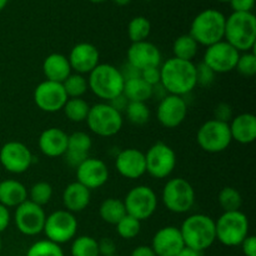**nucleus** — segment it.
Instances as JSON below:
<instances>
[{
    "instance_id": "423d86ee",
    "label": "nucleus",
    "mask_w": 256,
    "mask_h": 256,
    "mask_svg": "<svg viewBox=\"0 0 256 256\" xmlns=\"http://www.w3.org/2000/svg\"><path fill=\"white\" fill-rule=\"evenodd\" d=\"M249 219L242 210L225 212L215 222L216 240L225 246H240L249 235Z\"/></svg>"
},
{
    "instance_id": "09e8293b",
    "label": "nucleus",
    "mask_w": 256,
    "mask_h": 256,
    "mask_svg": "<svg viewBox=\"0 0 256 256\" xmlns=\"http://www.w3.org/2000/svg\"><path fill=\"white\" fill-rule=\"evenodd\" d=\"M10 220H12V215H10L9 209L0 204V232H5L8 229Z\"/></svg>"
},
{
    "instance_id": "4be33fe9",
    "label": "nucleus",
    "mask_w": 256,
    "mask_h": 256,
    "mask_svg": "<svg viewBox=\"0 0 256 256\" xmlns=\"http://www.w3.org/2000/svg\"><path fill=\"white\" fill-rule=\"evenodd\" d=\"M180 229L176 226H164L155 232L152 249L156 256H175L184 248Z\"/></svg>"
},
{
    "instance_id": "864d4df0",
    "label": "nucleus",
    "mask_w": 256,
    "mask_h": 256,
    "mask_svg": "<svg viewBox=\"0 0 256 256\" xmlns=\"http://www.w3.org/2000/svg\"><path fill=\"white\" fill-rule=\"evenodd\" d=\"M112 2H114L116 5H120V6H125V5L130 4L132 0H112Z\"/></svg>"
},
{
    "instance_id": "13d9d810",
    "label": "nucleus",
    "mask_w": 256,
    "mask_h": 256,
    "mask_svg": "<svg viewBox=\"0 0 256 256\" xmlns=\"http://www.w3.org/2000/svg\"><path fill=\"white\" fill-rule=\"evenodd\" d=\"M0 252H2V239H0Z\"/></svg>"
},
{
    "instance_id": "c85d7f7f",
    "label": "nucleus",
    "mask_w": 256,
    "mask_h": 256,
    "mask_svg": "<svg viewBox=\"0 0 256 256\" xmlns=\"http://www.w3.org/2000/svg\"><path fill=\"white\" fill-rule=\"evenodd\" d=\"M122 95L126 98L128 102H146L152 98V86L140 76L132 78V79L125 80Z\"/></svg>"
},
{
    "instance_id": "052dcab7",
    "label": "nucleus",
    "mask_w": 256,
    "mask_h": 256,
    "mask_svg": "<svg viewBox=\"0 0 256 256\" xmlns=\"http://www.w3.org/2000/svg\"><path fill=\"white\" fill-rule=\"evenodd\" d=\"M145 2H152V0H145Z\"/></svg>"
},
{
    "instance_id": "a878e982",
    "label": "nucleus",
    "mask_w": 256,
    "mask_h": 256,
    "mask_svg": "<svg viewBox=\"0 0 256 256\" xmlns=\"http://www.w3.org/2000/svg\"><path fill=\"white\" fill-rule=\"evenodd\" d=\"M62 204L65 210L72 212H82L89 206L92 202V192L80 182H74L66 185L62 192Z\"/></svg>"
},
{
    "instance_id": "8fccbe9b",
    "label": "nucleus",
    "mask_w": 256,
    "mask_h": 256,
    "mask_svg": "<svg viewBox=\"0 0 256 256\" xmlns=\"http://www.w3.org/2000/svg\"><path fill=\"white\" fill-rule=\"evenodd\" d=\"M109 102V104L112 105L114 109H116L118 112H120L122 114V112H125V108H126L128 102H128L126 98L122 94V95H119V96L115 98V99L110 100V102Z\"/></svg>"
},
{
    "instance_id": "5fc2aeb1",
    "label": "nucleus",
    "mask_w": 256,
    "mask_h": 256,
    "mask_svg": "<svg viewBox=\"0 0 256 256\" xmlns=\"http://www.w3.org/2000/svg\"><path fill=\"white\" fill-rule=\"evenodd\" d=\"M8 2H9V0H0V12H2L5 6H6Z\"/></svg>"
},
{
    "instance_id": "5701e85b",
    "label": "nucleus",
    "mask_w": 256,
    "mask_h": 256,
    "mask_svg": "<svg viewBox=\"0 0 256 256\" xmlns=\"http://www.w3.org/2000/svg\"><path fill=\"white\" fill-rule=\"evenodd\" d=\"M92 146V140L85 132H75L68 138V148L64 158L68 165L76 169L84 160L89 158L90 149Z\"/></svg>"
},
{
    "instance_id": "4c0bfd02",
    "label": "nucleus",
    "mask_w": 256,
    "mask_h": 256,
    "mask_svg": "<svg viewBox=\"0 0 256 256\" xmlns=\"http://www.w3.org/2000/svg\"><path fill=\"white\" fill-rule=\"evenodd\" d=\"M52 198V186L46 182H38L28 192V199L39 206L49 204Z\"/></svg>"
},
{
    "instance_id": "4d7b16f0",
    "label": "nucleus",
    "mask_w": 256,
    "mask_h": 256,
    "mask_svg": "<svg viewBox=\"0 0 256 256\" xmlns=\"http://www.w3.org/2000/svg\"><path fill=\"white\" fill-rule=\"evenodd\" d=\"M219 2H230V0H219Z\"/></svg>"
},
{
    "instance_id": "9b49d317",
    "label": "nucleus",
    "mask_w": 256,
    "mask_h": 256,
    "mask_svg": "<svg viewBox=\"0 0 256 256\" xmlns=\"http://www.w3.org/2000/svg\"><path fill=\"white\" fill-rule=\"evenodd\" d=\"M146 172L154 179H166L176 166V154L170 145L162 142L152 144L145 152Z\"/></svg>"
},
{
    "instance_id": "a18cd8bd",
    "label": "nucleus",
    "mask_w": 256,
    "mask_h": 256,
    "mask_svg": "<svg viewBox=\"0 0 256 256\" xmlns=\"http://www.w3.org/2000/svg\"><path fill=\"white\" fill-rule=\"evenodd\" d=\"M98 246H99V254L102 256L116 255V245L110 238H102L100 242H98Z\"/></svg>"
},
{
    "instance_id": "a19ab883",
    "label": "nucleus",
    "mask_w": 256,
    "mask_h": 256,
    "mask_svg": "<svg viewBox=\"0 0 256 256\" xmlns=\"http://www.w3.org/2000/svg\"><path fill=\"white\" fill-rule=\"evenodd\" d=\"M235 69L242 76H254L256 74V55L252 52H246L240 54Z\"/></svg>"
},
{
    "instance_id": "6ab92c4d",
    "label": "nucleus",
    "mask_w": 256,
    "mask_h": 256,
    "mask_svg": "<svg viewBox=\"0 0 256 256\" xmlns=\"http://www.w3.org/2000/svg\"><path fill=\"white\" fill-rule=\"evenodd\" d=\"M128 64L135 69L142 72L148 68H158L162 65V52L160 49L152 42H132L126 52Z\"/></svg>"
},
{
    "instance_id": "bf43d9fd",
    "label": "nucleus",
    "mask_w": 256,
    "mask_h": 256,
    "mask_svg": "<svg viewBox=\"0 0 256 256\" xmlns=\"http://www.w3.org/2000/svg\"><path fill=\"white\" fill-rule=\"evenodd\" d=\"M0 85H2V78H0Z\"/></svg>"
},
{
    "instance_id": "a211bd4d",
    "label": "nucleus",
    "mask_w": 256,
    "mask_h": 256,
    "mask_svg": "<svg viewBox=\"0 0 256 256\" xmlns=\"http://www.w3.org/2000/svg\"><path fill=\"white\" fill-rule=\"evenodd\" d=\"M109 180L108 165L98 158H88L76 168V182L92 190L104 186Z\"/></svg>"
},
{
    "instance_id": "4468645a",
    "label": "nucleus",
    "mask_w": 256,
    "mask_h": 256,
    "mask_svg": "<svg viewBox=\"0 0 256 256\" xmlns=\"http://www.w3.org/2000/svg\"><path fill=\"white\" fill-rule=\"evenodd\" d=\"M240 52L225 40L210 45L204 52L202 62L208 65L215 74H225L235 70Z\"/></svg>"
},
{
    "instance_id": "ddd939ff",
    "label": "nucleus",
    "mask_w": 256,
    "mask_h": 256,
    "mask_svg": "<svg viewBox=\"0 0 256 256\" xmlns=\"http://www.w3.org/2000/svg\"><path fill=\"white\" fill-rule=\"evenodd\" d=\"M45 219H46V214L42 206L34 204L29 199L15 208V226L22 235H26V236L39 235L44 229Z\"/></svg>"
},
{
    "instance_id": "20e7f679",
    "label": "nucleus",
    "mask_w": 256,
    "mask_h": 256,
    "mask_svg": "<svg viewBox=\"0 0 256 256\" xmlns=\"http://www.w3.org/2000/svg\"><path fill=\"white\" fill-rule=\"evenodd\" d=\"M225 22L226 18L219 10H202L192 20L189 34L198 44L208 48L224 40Z\"/></svg>"
},
{
    "instance_id": "dca6fc26",
    "label": "nucleus",
    "mask_w": 256,
    "mask_h": 256,
    "mask_svg": "<svg viewBox=\"0 0 256 256\" xmlns=\"http://www.w3.org/2000/svg\"><path fill=\"white\" fill-rule=\"evenodd\" d=\"M68 99L69 98L66 96V92L60 82L44 80L34 90L35 105L44 112L52 114L60 112Z\"/></svg>"
},
{
    "instance_id": "412c9836",
    "label": "nucleus",
    "mask_w": 256,
    "mask_h": 256,
    "mask_svg": "<svg viewBox=\"0 0 256 256\" xmlns=\"http://www.w3.org/2000/svg\"><path fill=\"white\" fill-rule=\"evenodd\" d=\"M68 60L75 72L89 75L100 64V52L98 48L90 42H79L70 50Z\"/></svg>"
},
{
    "instance_id": "bb28decb",
    "label": "nucleus",
    "mask_w": 256,
    "mask_h": 256,
    "mask_svg": "<svg viewBox=\"0 0 256 256\" xmlns=\"http://www.w3.org/2000/svg\"><path fill=\"white\" fill-rule=\"evenodd\" d=\"M42 72H44L46 80L62 84L72 74V70L68 56L59 54V52H52V54L48 55L42 62Z\"/></svg>"
},
{
    "instance_id": "b1692460",
    "label": "nucleus",
    "mask_w": 256,
    "mask_h": 256,
    "mask_svg": "<svg viewBox=\"0 0 256 256\" xmlns=\"http://www.w3.org/2000/svg\"><path fill=\"white\" fill-rule=\"evenodd\" d=\"M68 138L69 135L60 128H48L40 134L38 145L45 156H64L68 148Z\"/></svg>"
},
{
    "instance_id": "f704fd0d",
    "label": "nucleus",
    "mask_w": 256,
    "mask_h": 256,
    "mask_svg": "<svg viewBox=\"0 0 256 256\" xmlns=\"http://www.w3.org/2000/svg\"><path fill=\"white\" fill-rule=\"evenodd\" d=\"M66 96L69 98H82V95L89 90L88 86V79L82 74L72 72L64 82H62Z\"/></svg>"
},
{
    "instance_id": "cd10ccee",
    "label": "nucleus",
    "mask_w": 256,
    "mask_h": 256,
    "mask_svg": "<svg viewBox=\"0 0 256 256\" xmlns=\"http://www.w3.org/2000/svg\"><path fill=\"white\" fill-rule=\"evenodd\" d=\"M28 200V190L15 179H5L0 182V204L9 208H16Z\"/></svg>"
},
{
    "instance_id": "603ef678",
    "label": "nucleus",
    "mask_w": 256,
    "mask_h": 256,
    "mask_svg": "<svg viewBox=\"0 0 256 256\" xmlns=\"http://www.w3.org/2000/svg\"><path fill=\"white\" fill-rule=\"evenodd\" d=\"M175 256H202V252H196V250L184 246Z\"/></svg>"
},
{
    "instance_id": "f3484780",
    "label": "nucleus",
    "mask_w": 256,
    "mask_h": 256,
    "mask_svg": "<svg viewBox=\"0 0 256 256\" xmlns=\"http://www.w3.org/2000/svg\"><path fill=\"white\" fill-rule=\"evenodd\" d=\"M188 115L186 100L182 96L168 94L159 100L156 119L166 129H175L185 122Z\"/></svg>"
},
{
    "instance_id": "79ce46f5",
    "label": "nucleus",
    "mask_w": 256,
    "mask_h": 256,
    "mask_svg": "<svg viewBox=\"0 0 256 256\" xmlns=\"http://www.w3.org/2000/svg\"><path fill=\"white\" fill-rule=\"evenodd\" d=\"M215 72L205 62L196 65V84L200 86H210L215 80Z\"/></svg>"
},
{
    "instance_id": "c9c22d12",
    "label": "nucleus",
    "mask_w": 256,
    "mask_h": 256,
    "mask_svg": "<svg viewBox=\"0 0 256 256\" xmlns=\"http://www.w3.org/2000/svg\"><path fill=\"white\" fill-rule=\"evenodd\" d=\"M152 32V24L145 16H135L128 25V35L132 42H144Z\"/></svg>"
},
{
    "instance_id": "393cba45",
    "label": "nucleus",
    "mask_w": 256,
    "mask_h": 256,
    "mask_svg": "<svg viewBox=\"0 0 256 256\" xmlns=\"http://www.w3.org/2000/svg\"><path fill=\"white\" fill-rule=\"evenodd\" d=\"M232 139L242 145H249L256 139V116L252 112L236 115L229 122Z\"/></svg>"
},
{
    "instance_id": "de8ad7c7",
    "label": "nucleus",
    "mask_w": 256,
    "mask_h": 256,
    "mask_svg": "<svg viewBox=\"0 0 256 256\" xmlns=\"http://www.w3.org/2000/svg\"><path fill=\"white\" fill-rule=\"evenodd\" d=\"M240 246L245 256H256V238L254 235H248Z\"/></svg>"
},
{
    "instance_id": "f03ea898",
    "label": "nucleus",
    "mask_w": 256,
    "mask_h": 256,
    "mask_svg": "<svg viewBox=\"0 0 256 256\" xmlns=\"http://www.w3.org/2000/svg\"><path fill=\"white\" fill-rule=\"evenodd\" d=\"M184 245L196 252H204L216 242L215 220L205 214H192L179 228Z\"/></svg>"
},
{
    "instance_id": "6e6d98bb",
    "label": "nucleus",
    "mask_w": 256,
    "mask_h": 256,
    "mask_svg": "<svg viewBox=\"0 0 256 256\" xmlns=\"http://www.w3.org/2000/svg\"><path fill=\"white\" fill-rule=\"evenodd\" d=\"M89 2H94V4H100V2H106V0H89Z\"/></svg>"
},
{
    "instance_id": "2f4dec72",
    "label": "nucleus",
    "mask_w": 256,
    "mask_h": 256,
    "mask_svg": "<svg viewBox=\"0 0 256 256\" xmlns=\"http://www.w3.org/2000/svg\"><path fill=\"white\" fill-rule=\"evenodd\" d=\"M89 110L90 105L82 98H70L62 108V112H64L66 119L72 122H85L88 114H89Z\"/></svg>"
},
{
    "instance_id": "c03bdc74",
    "label": "nucleus",
    "mask_w": 256,
    "mask_h": 256,
    "mask_svg": "<svg viewBox=\"0 0 256 256\" xmlns=\"http://www.w3.org/2000/svg\"><path fill=\"white\" fill-rule=\"evenodd\" d=\"M140 78L152 86L160 84V66L148 68V69L140 72Z\"/></svg>"
},
{
    "instance_id": "6e6552de",
    "label": "nucleus",
    "mask_w": 256,
    "mask_h": 256,
    "mask_svg": "<svg viewBox=\"0 0 256 256\" xmlns=\"http://www.w3.org/2000/svg\"><path fill=\"white\" fill-rule=\"evenodd\" d=\"M162 204L174 214H185L190 212L195 204V190L184 178H174L168 180L162 188Z\"/></svg>"
},
{
    "instance_id": "0eeeda50",
    "label": "nucleus",
    "mask_w": 256,
    "mask_h": 256,
    "mask_svg": "<svg viewBox=\"0 0 256 256\" xmlns=\"http://www.w3.org/2000/svg\"><path fill=\"white\" fill-rule=\"evenodd\" d=\"M88 128L95 135L102 138H110L122 130L124 119L122 114L112 106L109 102H98L90 106L86 118Z\"/></svg>"
},
{
    "instance_id": "680f3d73",
    "label": "nucleus",
    "mask_w": 256,
    "mask_h": 256,
    "mask_svg": "<svg viewBox=\"0 0 256 256\" xmlns=\"http://www.w3.org/2000/svg\"><path fill=\"white\" fill-rule=\"evenodd\" d=\"M112 256H119V255H112Z\"/></svg>"
},
{
    "instance_id": "49530a36",
    "label": "nucleus",
    "mask_w": 256,
    "mask_h": 256,
    "mask_svg": "<svg viewBox=\"0 0 256 256\" xmlns=\"http://www.w3.org/2000/svg\"><path fill=\"white\" fill-rule=\"evenodd\" d=\"M230 5L235 12H252L255 0H230Z\"/></svg>"
},
{
    "instance_id": "2eb2a0df",
    "label": "nucleus",
    "mask_w": 256,
    "mask_h": 256,
    "mask_svg": "<svg viewBox=\"0 0 256 256\" xmlns=\"http://www.w3.org/2000/svg\"><path fill=\"white\" fill-rule=\"evenodd\" d=\"M34 162L32 152L24 142H8L0 149V164L12 174L28 172Z\"/></svg>"
},
{
    "instance_id": "72a5a7b5",
    "label": "nucleus",
    "mask_w": 256,
    "mask_h": 256,
    "mask_svg": "<svg viewBox=\"0 0 256 256\" xmlns=\"http://www.w3.org/2000/svg\"><path fill=\"white\" fill-rule=\"evenodd\" d=\"M218 202H219L220 208H222L224 212H236V210H240V208H242V196L239 192V190H236L235 188L225 186L219 192Z\"/></svg>"
},
{
    "instance_id": "9d476101",
    "label": "nucleus",
    "mask_w": 256,
    "mask_h": 256,
    "mask_svg": "<svg viewBox=\"0 0 256 256\" xmlns=\"http://www.w3.org/2000/svg\"><path fill=\"white\" fill-rule=\"evenodd\" d=\"M78 232V220L72 212L68 210H56L48 215L45 219L44 229L48 240L58 245L72 242Z\"/></svg>"
},
{
    "instance_id": "c756f323",
    "label": "nucleus",
    "mask_w": 256,
    "mask_h": 256,
    "mask_svg": "<svg viewBox=\"0 0 256 256\" xmlns=\"http://www.w3.org/2000/svg\"><path fill=\"white\" fill-rule=\"evenodd\" d=\"M99 215L102 222L110 225H116L126 215L124 202L118 198H108L100 204Z\"/></svg>"
},
{
    "instance_id": "f8f14e48",
    "label": "nucleus",
    "mask_w": 256,
    "mask_h": 256,
    "mask_svg": "<svg viewBox=\"0 0 256 256\" xmlns=\"http://www.w3.org/2000/svg\"><path fill=\"white\" fill-rule=\"evenodd\" d=\"M126 214L139 222L150 219L158 209V196L154 190L146 185H138L128 192L122 200Z\"/></svg>"
},
{
    "instance_id": "37998d69",
    "label": "nucleus",
    "mask_w": 256,
    "mask_h": 256,
    "mask_svg": "<svg viewBox=\"0 0 256 256\" xmlns=\"http://www.w3.org/2000/svg\"><path fill=\"white\" fill-rule=\"evenodd\" d=\"M234 118L232 114V108L230 106L228 102H219L214 109V119L219 120V122H228L229 124L232 119Z\"/></svg>"
},
{
    "instance_id": "58836bf2",
    "label": "nucleus",
    "mask_w": 256,
    "mask_h": 256,
    "mask_svg": "<svg viewBox=\"0 0 256 256\" xmlns=\"http://www.w3.org/2000/svg\"><path fill=\"white\" fill-rule=\"evenodd\" d=\"M116 232L120 238L125 240H132L140 234L142 222L132 218V215H125L116 225Z\"/></svg>"
},
{
    "instance_id": "39448f33",
    "label": "nucleus",
    "mask_w": 256,
    "mask_h": 256,
    "mask_svg": "<svg viewBox=\"0 0 256 256\" xmlns=\"http://www.w3.org/2000/svg\"><path fill=\"white\" fill-rule=\"evenodd\" d=\"M124 82L120 69L112 64H99L88 78L89 90L106 102L122 94Z\"/></svg>"
},
{
    "instance_id": "7ed1b4c3",
    "label": "nucleus",
    "mask_w": 256,
    "mask_h": 256,
    "mask_svg": "<svg viewBox=\"0 0 256 256\" xmlns=\"http://www.w3.org/2000/svg\"><path fill=\"white\" fill-rule=\"evenodd\" d=\"M224 40L239 52H252L256 44V18L252 12H232L225 22Z\"/></svg>"
},
{
    "instance_id": "aec40b11",
    "label": "nucleus",
    "mask_w": 256,
    "mask_h": 256,
    "mask_svg": "<svg viewBox=\"0 0 256 256\" xmlns=\"http://www.w3.org/2000/svg\"><path fill=\"white\" fill-rule=\"evenodd\" d=\"M115 168L125 179H139L146 172L145 152L135 148L122 150L115 158Z\"/></svg>"
},
{
    "instance_id": "e433bc0d",
    "label": "nucleus",
    "mask_w": 256,
    "mask_h": 256,
    "mask_svg": "<svg viewBox=\"0 0 256 256\" xmlns=\"http://www.w3.org/2000/svg\"><path fill=\"white\" fill-rule=\"evenodd\" d=\"M125 114H126L128 120L134 125H144L150 120L149 106L146 102H129L126 108H125Z\"/></svg>"
},
{
    "instance_id": "ea45409f",
    "label": "nucleus",
    "mask_w": 256,
    "mask_h": 256,
    "mask_svg": "<svg viewBox=\"0 0 256 256\" xmlns=\"http://www.w3.org/2000/svg\"><path fill=\"white\" fill-rule=\"evenodd\" d=\"M26 256H64L62 246L50 240H39L28 250Z\"/></svg>"
},
{
    "instance_id": "473e14b6",
    "label": "nucleus",
    "mask_w": 256,
    "mask_h": 256,
    "mask_svg": "<svg viewBox=\"0 0 256 256\" xmlns=\"http://www.w3.org/2000/svg\"><path fill=\"white\" fill-rule=\"evenodd\" d=\"M70 252L72 256H100L98 240L89 235L74 238Z\"/></svg>"
},
{
    "instance_id": "1a4fd4ad",
    "label": "nucleus",
    "mask_w": 256,
    "mask_h": 256,
    "mask_svg": "<svg viewBox=\"0 0 256 256\" xmlns=\"http://www.w3.org/2000/svg\"><path fill=\"white\" fill-rule=\"evenodd\" d=\"M196 142L204 152L210 154L225 152L232 142L229 124L214 118L206 120L198 130Z\"/></svg>"
},
{
    "instance_id": "7c9ffc66",
    "label": "nucleus",
    "mask_w": 256,
    "mask_h": 256,
    "mask_svg": "<svg viewBox=\"0 0 256 256\" xmlns=\"http://www.w3.org/2000/svg\"><path fill=\"white\" fill-rule=\"evenodd\" d=\"M198 50H199V44L192 39L190 34L180 35V36L175 39L174 44H172L174 58L186 60V62H192L194 60V58L198 54Z\"/></svg>"
},
{
    "instance_id": "3c124183",
    "label": "nucleus",
    "mask_w": 256,
    "mask_h": 256,
    "mask_svg": "<svg viewBox=\"0 0 256 256\" xmlns=\"http://www.w3.org/2000/svg\"><path fill=\"white\" fill-rule=\"evenodd\" d=\"M130 256H156L154 252V250L152 249V246H148V245H139V246L135 248L132 252Z\"/></svg>"
},
{
    "instance_id": "f257e3e1",
    "label": "nucleus",
    "mask_w": 256,
    "mask_h": 256,
    "mask_svg": "<svg viewBox=\"0 0 256 256\" xmlns=\"http://www.w3.org/2000/svg\"><path fill=\"white\" fill-rule=\"evenodd\" d=\"M160 84L168 94L182 96L196 88V65L194 62L170 58L160 65Z\"/></svg>"
}]
</instances>
